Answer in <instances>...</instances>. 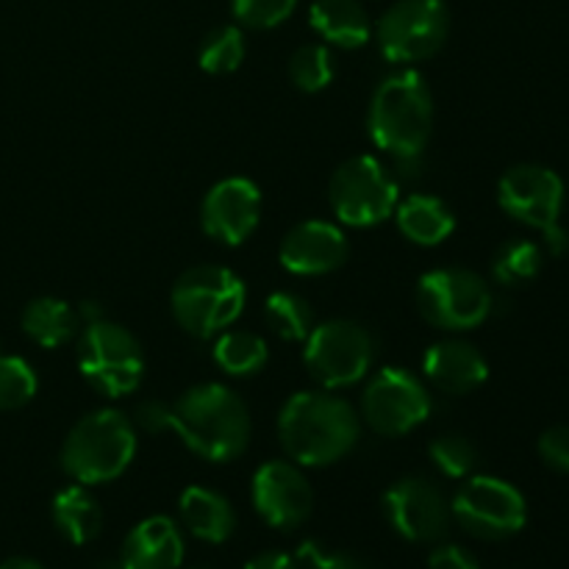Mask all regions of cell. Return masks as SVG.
<instances>
[{"label": "cell", "instance_id": "obj_11", "mask_svg": "<svg viewBox=\"0 0 569 569\" xmlns=\"http://www.w3.org/2000/svg\"><path fill=\"white\" fill-rule=\"evenodd\" d=\"M450 515L470 537L483 542H503L526 528L528 506L515 483L495 476L467 478L456 492Z\"/></svg>", "mask_w": 569, "mask_h": 569}, {"label": "cell", "instance_id": "obj_35", "mask_svg": "<svg viewBox=\"0 0 569 569\" xmlns=\"http://www.w3.org/2000/svg\"><path fill=\"white\" fill-rule=\"evenodd\" d=\"M428 569H481V565L461 545H439L428 556Z\"/></svg>", "mask_w": 569, "mask_h": 569}, {"label": "cell", "instance_id": "obj_39", "mask_svg": "<svg viewBox=\"0 0 569 569\" xmlns=\"http://www.w3.org/2000/svg\"><path fill=\"white\" fill-rule=\"evenodd\" d=\"M0 569H44L39 565L37 559H28V556H11V559H6Z\"/></svg>", "mask_w": 569, "mask_h": 569}, {"label": "cell", "instance_id": "obj_7", "mask_svg": "<svg viewBox=\"0 0 569 569\" xmlns=\"http://www.w3.org/2000/svg\"><path fill=\"white\" fill-rule=\"evenodd\" d=\"M417 309L442 331H472L495 309V295L478 272L439 267L417 283Z\"/></svg>", "mask_w": 569, "mask_h": 569}, {"label": "cell", "instance_id": "obj_6", "mask_svg": "<svg viewBox=\"0 0 569 569\" xmlns=\"http://www.w3.org/2000/svg\"><path fill=\"white\" fill-rule=\"evenodd\" d=\"M76 359L81 376L109 398L131 395L142 383L144 353L128 328L117 322H89L76 345Z\"/></svg>", "mask_w": 569, "mask_h": 569}, {"label": "cell", "instance_id": "obj_12", "mask_svg": "<svg viewBox=\"0 0 569 569\" xmlns=\"http://www.w3.org/2000/svg\"><path fill=\"white\" fill-rule=\"evenodd\" d=\"M431 415V395L415 372L387 367L367 383L361 395V417L381 437H403Z\"/></svg>", "mask_w": 569, "mask_h": 569}, {"label": "cell", "instance_id": "obj_24", "mask_svg": "<svg viewBox=\"0 0 569 569\" xmlns=\"http://www.w3.org/2000/svg\"><path fill=\"white\" fill-rule=\"evenodd\" d=\"M78 326H81L78 311L59 298H37L22 311V331L48 350L70 342L78 333Z\"/></svg>", "mask_w": 569, "mask_h": 569}, {"label": "cell", "instance_id": "obj_5", "mask_svg": "<svg viewBox=\"0 0 569 569\" xmlns=\"http://www.w3.org/2000/svg\"><path fill=\"white\" fill-rule=\"evenodd\" d=\"M244 281L220 264H198L181 272L170 292V309L178 326L198 339L231 328L244 311Z\"/></svg>", "mask_w": 569, "mask_h": 569}, {"label": "cell", "instance_id": "obj_31", "mask_svg": "<svg viewBox=\"0 0 569 569\" xmlns=\"http://www.w3.org/2000/svg\"><path fill=\"white\" fill-rule=\"evenodd\" d=\"M428 453H431L437 470H442L448 478H470V472L478 465L476 445L459 433H445V437L433 439Z\"/></svg>", "mask_w": 569, "mask_h": 569}, {"label": "cell", "instance_id": "obj_9", "mask_svg": "<svg viewBox=\"0 0 569 569\" xmlns=\"http://www.w3.org/2000/svg\"><path fill=\"white\" fill-rule=\"evenodd\" d=\"M450 11L445 0H398L376 26L378 48L392 64H417L445 48Z\"/></svg>", "mask_w": 569, "mask_h": 569}, {"label": "cell", "instance_id": "obj_27", "mask_svg": "<svg viewBox=\"0 0 569 569\" xmlns=\"http://www.w3.org/2000/svg\"><path fill=\"white\" fill-rule=\"evenodd\" d=\"M542 270V248L528 239H511L495 253L492 276L503 287H520L533 281Z\"/></svg>", "mask_w": 569, "mask_h": 569}, {"label": "cell", "instance_id": "obj_18", "mask_svg": "<svg viewBox=\"0 0 569 569\" xmlns=\"http://www.w3.org/2000/svg\"><path fill=\"white\" fill-rule=\"evenodd\" d=\"M422 372L439 392L470 395L487 383L489 365L476 345L461 342V339H445L426 350Z\"/></svg>", "mask_w": 569, "mask_h": 569}, {"label": "cell", "instance_id": "obj_32", "mask_svg": "<svg viewBox=\"0 0 569 569\" xmlns=\"http://www.w3.org/2000/svg\"><path fill=\"white\" fill-rule=\"evenodd\" d=\"M298 0H231V11L239 26L248 28H276L289 20Z\"/></svg>", "mask_w": 569, "mask_h": 569}, {"label": "cell", "instance_id": "obj_21", "mask_svg": "<svg viewBox=\"0 0 569 569\" xmlns=\"http://www.w3.org/2000/svg\"><path fill=\"white\" fill-rule=\"evenodd\" d=\"M309 22L328 44L356 50L370 42V17L359 0H315L309 9Z\"/></svg>", "mask_w": 569, "mask_h": 569}, {"label": "cell", "instance_id": "obj_30", "mask_svg": "<svg viewBox=\"0 0 569 569\" xmlns=\"http://www.w3.org/2000/svg\"><path fill=\"white\" fill-rule=\"evenodd\" d=\"M37 372L20 356H0V411H14L37 395Z\"/></svg>", "mask_w": 569, "mask_h": 569}, {"label": "cell", "instance_id": "obj_36", "mask_svg": "<svg viewBox=\"0 0 569 569\" xmlns=\"http://www.w3.org/2000/svg\"><path fill=\"white\" fill-rule=\"evenodd\" d=\"M137 422L150 433L170 431V406L161 400H148L137 409Z\"/></svg>", "mask_w": 569, "mask_h": 569}, {"label": "cell", "instance_id": "obj_14", "mask_svg": "<svg viewBox=\"0 0 569 569\" xmlns=\"http://www.w3.org/2000/svg\"><path fill=\"white\" fill-rule=\"evenodd\" d=\"M498 203L511 220L545 231L565 209V181L542 164H517L500 178Z\"/></svg>", "mask_w": 569, "mask_h": 569}, {"label": "cell", "instance_id": "obj_23", "mask_svg": "<svg viewBox=\"0 0 569 569\" xmlns=\"http://www.w3.org/2000/svg\"><path fill=\"white\" fill-rule=\"evenodd\" d=\"M50 511H53V526L72 545H89L103 531V509L81 483L61 489Z\"/></svg>", "mask_w": 569, "mask_h": 569}, {"label": "cell", "instance_id": "obj_2", "mask_svg": "<svg viewBox=\"0 0 569 569\" xmlns=\"http://www.w3.org/2000/svg\"><path fill=\"white\" fill-rule=\"evenodd\" d=\"M170 431H176L194 456L226 465L248 448L250 411L233 389L200 383L170 406Z\"/></svg>", "mask_w": 569, "mask_h": 569}, {"label": "cell", "instance_id": "obj_38", "mask_svg": "<svg viewBox=\"0 0 569 569\" xmlns=\"http://www.w3.org/2000/svg\"><path fill=\"white\" fill-rule=\"evenodd\" d=\"M542 237H545V248L550 250V256H565L569 250V231L567 228H561V222H553L550 228H545Z\"/></svg>", "mask_w": 569, "mask_h": 569}, {"label": "cell", "instance_id": "obj_25", "mask_svg": "<svg viewBox=\"0 0 569 569\" xmlns=\"http://www.w3.org/2000/svg\"><path fill=\"white\" fill-rule=\"evenodd\" d=\"M214 361L222 372L237 378L256 376L267 365V342L253 331H222L214 342Z\"/></svg>", "mask_w": 569, "mask_h": 569}, {"label": "cell", "instance_id": "obj_20", "mask_svg": "<svg viewBox=\"0 0 569 569\" xmlns=\"http://www.w3.org/2000/svg\"><path fill=\"white\" fill-rule=\"evenodd\" d=\"M178 511H181V522L187 526V531L200 542L222 545L237 531V511H233L231 500L214 489H183Z\"/></svg>", "mask_w": 569, "mask_h": 569}, {"label": "cell", "instance_id": "obj_8", "mask_svg": "<svg viewBox=\"0 0 569 569\" xmlns=\"http://www.w3.org/2000/svg\"><path fill=\"white\" fill-rule=\"evenodd\" d=\"M331 209L345 226L372 228L389 220L398 209L400 189L387 167L372 156H353L342 161L328 183Z\"/></svg>", "mask_w": 569, "mask_h": 569}, {"label": "cell", "instance_id": "obj_1", "mask_svg": "<svg viewBox=\"0 0 569 569\" xmlns=\"http://www.w3.org/2000/svg\"><path fill=\"white\" fill-rule=\"evenodd\" d=\"M361 422L348 400L328 392H298L278 415V439L300 467H328L356 448Z\"/></svg>", "mask_w": 569, "mask_h": 569}, {"label": "cell", "instance_id": "obj_33", "mask_svg": "<svg viewBox=\"0 0 569 569\" xmlns=\"http://www.w3.org/2000/svg\"><path fill=\"white\" fill-rule=\"evenodd\" d=\"M539 456L556 472L569 476V426H553L539 437Z\"/></svg>", "mask_w": 569, "mask_h": 569}, {"label": "cell", "instance_id": "obj_37", "mask_svg": "<svg viewBox=\"0 0 569 569\" xmlns=\"http://www.w3.org/2000/svg\"><path fill=\"white\" fill-rule=\"evenodd\" d=\"M244 569H300V561L283 550H267V553L253 556Z\"/></svg>", "mask_w": 569, "mask_h": 569}, {"label": "cell", "instance_id": "obj_19", "mask_svg": "<svg viewBox=\"0 0 569 569\" xmlns=\"http://www.w3.org/2000/svg\"><path fill=\"white\" fill-rule=\"evenodd\" d=\"M183 561V537L164 515L148 517L126 537L120 550L122 569H178Z\"/></svg>", "mask_w": 569, "mask_h": 569}, {"label": "cell", "instance_id": "obj_13", "mask_svg": "<svg viewBox=\"0 0 569 569\" xmlns=\"http://www.w3.org/2000/svg\"><path fill=\"white\" fill-rule=\"evenodd\" d=\"M383 517L406 542H439L450 531V503L428 478H400L383 492Z\"/></svg>", "mask_w": 569, "mask_h": 569}, {"label": "cell", "instance_id": "obj_15", "mask_svg": "<svg viewBox=\"0 0 569 569\" xmlns=\"http://www.w3.org/2000/svg\"><path fill=\"white\" fill-rule=\"evenodd\" d=\"M253 509L276 531H295L315 509V492L309 478L292 461H267L253 476Z\"/></svg>", "mask_w": 569, "mask_h": 569}, {"label": "cell", "instance_id": "obj_34", "mask_svg": "<svg viewBox=\"0 0 569 569\" xmlns=\"http://www.w3.org/2000/svg\"><path fill=\"white\" fill-rule=\"evenodd\" d=\"M300 569H367L356 556L339 553V550H322L320 545L306 542L300 548Z\"/></svg>", "mask_w": 569, "mask_h": 569}, {"label": "cell", "instance_id": "obj_10", "mask_svg": "<svg viewBox=\"0 0 569 569\" xmlns=\"http://www.w3.org/2000/svg\"><path fill=\"white\" fill-rule=\"evenodd\" d=\"M303 361L320 387H353L376 361V339L353 320H328L311 328Z\"/></svg>", "mask_w": 569, "mask_h": 569}, {"label": "cell", "instance_id": "obj_4", "mask_svg": "<svg viewBox=\"0 0 569 569\" xmlns=\"http://www.w3.org/2000/svg\"><path fill=\"white\" fill-rule=\"evenodd\" d=\"M137 453L131 420L117 409L81 417L61 448V470L81 487L109 483L128 470Z\"/></svg>", "mask_w": 569, "mask_h": 569}, {"label": "cell", "instance_id": "obj_29", "mask_svg": "<svg viewBox=\"0 0 569 569\" xmlns=\"http://www.w3.org/2000/svg\"><path fill=\"white\" fill-rule=\"evenodd\" d=\"M289 78L300 92H322L333 81V56L326 44H303L289 59Z\"/></svg>", "mask_w": 569, "mask_h": 569}, {"label": "cell", "instance_id": "obj_26", "mask_svg": "<svg viewBox=\"0 0 569 569\" xmlns=\"http://www.w3.org/2000/svg\"><path fill=\"white\" fill-rule=\"evenodd\" d=\"M264 320L287 342H306L315 328V311H311L309 300L300 298L298 292H272L264 303Z\"/></svg>", "mask_w": 569, "mask_h": 569}, {"label": "cell", "instance_id": "obj_16", "mask_svg": "<svg viewBox=\"0 0 569 569\" xmlns=\"http://www.w3.org/2000/svg\"><path fill=\"white\" fill-rule=\"evenodd\" d=\"M261 220V192L250 178L233 176L222 178L209 189L200 206V222L203 231L214 242L242 244L256 231Z\"/></svg>", "mask_w": 569, "mask_h": 569}, {"label": "cell", "instance_id": "obj_17", "mask_svg": "<svg viewBox=\"0 0 569 569\" xmlns=\"http://www.w3.org/2000/svg\"><path fill=\"white\" fill-rule=\"evenodd\" d=\"M348 253L350 244L342 228L326 220H306L283 237L278 259L292 276H326L339 270L348 261Z\"/></svg>", "mask_w": 569, "mask_h": 569}, {"label": "cell", "instance_id": "obj_28", "mask_svg": "<svg viewBox=\"0 0 569 569\" xmlns=\"http://www.w3.org/2000/svg\"><path fill=\"white\" fill-rule=\"evenodd\" d=\"M244 59V37L237 26H220L206 33L200 44L198 61L211 76H226L233 72Z\"/></svg>", "mask_w": 569, "mask_h": 569}, {"label": "cell", "instance_id": "obj_22", "mask_svg": "<svg viewBox=\"0 0 569 569\" xmlns=\"http://www.w3.org/2000/svg\"><path fill=\"white\" fill-rule=\"evenodd\" d=\"M395 220H398L400 233L409 242L422 244V248L442 244L456 228V217L450 206L445 200L433 198V194H409L395 209Z\"/></svg>", "mask_w": 569, "mask_h": 569}, {"label": "cell", "instance_id": "obj_3", "mask_svg": "<svg viewBox=\"0 0 569 569\" xmlns=\"http://www.w3.org/2000/svg\"><path fill=\"white\" fill-rule=\"evenodd\" d=\"M367 128L383 153L420 159L433 128V98L426 78L415 70L389 76L372 94Z\"/></svg>", "mask_w": 569, "mask_h": 569}, {"label": "cell", "instance_id": "obj_40", "mask_svg": "<svg viewBox=\"0 0 569 569\" xmlns=\"http://www.w3.org/2000/svg\"><path fill=\"white\" fill-rule=\"evenodd\" d=\"M98 569H122L120 559H109V561H100Z\"/></svg>", "mask_w": 569, "mask_h": 569}]
</instances>
